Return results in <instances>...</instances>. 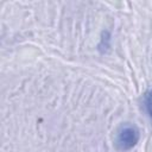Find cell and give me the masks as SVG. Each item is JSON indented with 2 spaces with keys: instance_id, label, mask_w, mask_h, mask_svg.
<instances>
[{
  "instance_id": "obj_1",
  "label": "cell",
  "mask_w": 152,
  "mask_h": 152,
  "mask_svg": "<svg viewBox=\"0 0 152 152\" xmlns=\"http://www.w3.org/2000/svg\"><path fill=\"white\" fill-rule=\"evenodd\" d=\"M139 138H140L139 129L134 125L122 124L116 131L115 141H114L115 147L121 152L129 151L138 144Z\"/></svg>"
},
{
  "instance_id": "obj_2",
  "label": "cell",
  "mask_w": 152,
  "mask_h": 152,
  "mask_svg": "<svg viewBox=\"0 0 152 152\" xmlns=\"http://www.w3.org/2000/svg\"><path fill=\"white\" fill-rule=\"evenodd\" d=\"M144 104L147 114L152 119V87H150L144 94Z\"/></svg>"
}]
</instances>
